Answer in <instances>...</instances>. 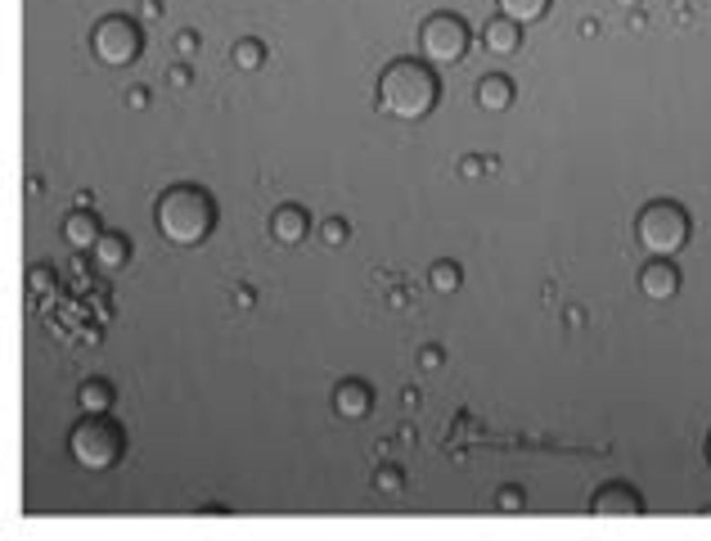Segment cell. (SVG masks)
<instances>
[{
    "label": "cell",
    "mask_w": 711,
    "mask_h": 541,
    "mask_svg": "<svg viewBox=\"0 0 711 541\" xmlns=\"http://www.w3.org/2000/svg\"><path fill=\"white\" fill-rule=\"evenodd\" d=\"M437 95H441V86L432 78V68L419 64V59H397V64H387L383 78H378V104H383L392 118H401V122L428 118V113L437 109Z\"/></svg>",
    "instance_id": "1"
},
{
    "label": "cell",
    "mask_w": 711,
    "mask_h": 541,
    "mask_svg": "<svg viewBox=\"0 0 711 541\" xmlns=\"http://www.w3.org/2000/svg\"><path fill=\"white\" fill-rule=\"evenodd\" d=\"M216 226V203L208 190L199 185H171L162 199H158V231L162 239L190 248V244H203Z\"/></svg>",
    "instance_id": "2"
},
{
    "label": "cell",
    "mask_w": 711,
    "mask_h": 541,
    "mask_svg": "<svg viewBox=\"0 0 711 541\" xmlns=\"http://www.w3.org/2000/svg\"><path fill=\"white\" fill-rule=\"evenodd\" d=\"M68 452L81 469H95V473H99V469H113V464L122 461L127 438H122V429H118L113 420H104V415H86V420L72 429Z\"/></svg>",
    "instance_id": "3"
},
{
    "label": "cell",
    "mask_w": 711,
    "mask_h": 541,
    "mask_svg": "<svg viewBox=\"0 0 711 541\" xmlns=\"http://www.w3.org/2000/svg\"><path fill=\"white\" fill-rule=\"evenodd\" d=\"M635 239L653 257H675L689 244V213L680 203H648L635 217Z\"/></svg>",
    "instance_id": "4"
},
{
    "label": "cell",
    "mask_w": 711,
    "mask_h": 541,
    "mask_svg": "<svg viewBox=\"0 0 711 541\" xmlns=\"http://www.w3.org/2000/svg\"><path fill=\"white\" fill-rule=\"evenodd\" d=\"M90 46H95V59H99V64H108V68L136 64V55H140V27H136V18L108 14L104 23H95Z\"/></svg>",
    "instance_id": "5"
},
{
    "label": "cell",
    "mask_w": 711,
    "mask_h": 541,
    "mask_svg": "<svg viewBox=\"0 0 711 541\" xmlns=\"http://www.w3.org/2000/svg\"><path fill=\"white\" fill-rule=\"evenodd\" d=\"M419 50L432 64H459L464 50H469V27L464 18L455 14H432L424 27H419Z\"/></svg>",
    "instance_id": "6"
},
{
    "label": "cell",
    "mask_w": 711,
    "mask_h": 541,
    "mask_svg": "<svg viewBox=\"0 0 711 541\" xmlns=\"http://www.w3.org/2000/svg\"><path fill=\"white\" fill-rule=\"evenodd\" d=\"M590 510H594L599 519H635V515L644 510V501L631 492V487H617V483H613V487H603V492L594 496Z\"/></svg>",
    "instance_id": "7"
},
{
    "label": "cell",
    "mask_w": 711,
    "mask_h": 541,
    "mask_svg": "<svg viewBox=\"0 0 711 541\" xmlns=\"http://www.w3.org/2000/svg\"><path fill=\"white\" fill-rule=\"evenodd\" d=\"M640 289L644 298H653V303H666V298H675V289H680V271L671 266V262H648L640 271Z\"/></svg>",
    "instance_id": "8"
},
{
    "label": "cell",
    "mask_w": 711,
    "mask_h": 541,
    "mask_svg": "<svg viewBox=\"0 0 711 541\" xmlns=\"http://www.w3.org/2000/svg\"><path fill=\"white\" fill-rule=\"evenodd\" d=\"M369 406H374V392L360 384V380H347V384H338V392H334V411L343 420H365Z\"/></svg>",
    "instance_id": "9"
},
{
    "label": "cell",
    "mask_w": 711,
    "mask_h": 541,
    "mask_svg": "<svg viewBox=\"0 0 711 541\" xmlns=\"http://www.w3.org/2000/svg\"><path fill=\"white\" fill-rule=\"evenodd\" d=\"M482 41H487V50L491 55H513L518 46H522V23H513V18H491L487 23V32H482Z\"/></svg>",
    "instance_id": "10"
},
{
    "label": "cell",
    "mask_w": 711,
    "mask_h": 541,
    "mask_svg": "<svg viewBox=\"0 0 711 541\" xmlns=\"http://www.w3.org/2000/svg\"><path fill=\"white\" fill-rule=\"evenodd\" d=\"M306 231H311V217H306L297 203H288V208H280V213L271 217V234H275L280 244H302Z\"/></svg>",
    "instance_id": "11"
},
{
    "label": "cell",
    "mask_w": 711,
    "mask_h": 541,
    "mask_svg": "<svg viewBox=\"0 0 711 541\" xmlns=\"http://www.w3.org/2000/svg\"><path fill=\"white\" fill-rule=\"evenodd\" d=\"M99 234H104V231H99V222H95L86 208H77L68 222H64V239H68L72 248H81V253H86V248H95V244H99Z\"/></svg>",
    "instance_id": "12"
},
{
    "label": "cell",
    "mask_w": 711,
    "mask_h": 541,
    "mask_svg": "<svg viewBox=\"0 0 711 541\" xmlns=\"http://www.w3.org/2000/svg\"><path fill=\"white\" fill-rule=\"evenodd\" d=\"M90 253H95V262H99L104 271H118V266L131 262V239H122V234H99V244H95Z\"/></svg>",
    "instance_id": "13"
},
{
    "label": "cell",
    "mask_w": 711,
    "mask_h": 541,
    "mask_svg": "<svg viewBox=\"0 0 711 541\" xmlns=\"http://www.w3.org/2000/svg\"><path fill=\"white\" fill-rule=\"evenodd\" d=\"M478 104L487 113H504L513 104V81L509 78H482L478 81Z\"/></svg>",
    "instance_id": "14"
},
{
    "label": "cell",
    "mask_w": 711,
    "mask_h": 541,
    "mask_svg": "<svg viewBox=\"0 0 711 541\" xmlns=\"http://www.w3.org/2000/svg\"><path fill=\"white\" fill-rule=\"evenodd\" d=\"M77 401H81L86 415H104V411L113 406V388L104 384V380H86L81 392H77Z\"/></svg>",
    "instance_id": "15"
},
{
    "label": "cell",
    "mask_w": 711,
    "mask_h": 541,
    "mask_svg": "<svg viewBox=\"0 0 711 541\" xmlns=\"http://www.w3.org/2000/svg\"><path fill=\"white\" fill-rule=\"evenodd\" d=\"M496 5L500 14L513 18V23H541L545 9H550V0H496Z\"/></svg>",
    "instance_id": "16"
},
{
    "label": "cell",
    "mask_w": 711,
    "mask_h": 541,
    "mask_svg": "<svg viewBox=\"0 0 711 541\" xmlns=\"http://www.w3.org/2000/svg\"><path fill=\"white\" fill-rule=\"evenodd\" d=\"M230 59H234V68L257 73V68H262V59H266V46H262V41H239V46L230 50Z\"/></svg>",
    "instance_id": "17"
},
{
    "label": "cell",
    "mask_w": 711,
    "mask_h": 541,
    "mask_svg": "<svg viewBox=\"0 0 711 541\" xmlns=\"http://www.w3.org/2000/svg\"><path fill=\"white\" fill-rule=\"evenodd\" d=\"M428 280H432V289H437V294H455V289H459V280H464V271H459L455 262H437Z\"/></svg>",
    "instance_id": "18"
},
{
    "label": "cell",
    "mask_w": 711,
    "mask_h": 541,
    "mask_svg": "<svg viewBox=\"0 0 711 541\" xmlns=\"http://www.w3.org/2000/svg\"><path fill=\"white\" fill-rule=\"evenodd\" d=\"M320 239H325L329 248H343V244H347V222H343V217H329V222L320 226Z\"/></svg>",
    "instance_id": "19"
},
{
    "label": "cell",
    "mask_w": 711,
    "mask_h": 541,
    "mask_svg": "<svg viewBox=\"0 0 711 541\" xmlns=\"http://www.w3.org/2000/svg\"><path fill=\"white\" fill-rule=\"evenodd\" d=\"M401 483H406V478H401L397 469H378V478H374L378 492H401Z\"/></svg>",
    "instance_id": "20"
},
{
    "label": "cell",
    "mask_w": 711,
    "mask_h": 541,
    "mask_svg": "<svg viewBox=\"0 0 711 541\" xmlns=\"http://www.w3.org/2000/svg\"><path fill=\"white\" fill-rule=\"evenodd\" d=\"M496 505L504 510V515H513V510H522V496H518V487H504L496 496Z\"/></svg>",
    "instance_id": "21"
},
{
    "label": "cell",
    "mask_w": 711,
    "mask_h": 541,
    "mask_svg": "<svg viewBox=\"0 0 711 541\" xmlns=\"http://www.w3.org/2000/svg\"><path fill=\"white\" fill-rule=\"evenodd\" d=\"M487 167H491V162H482V158H478V154H469V158H464V162H459V172H464L469 181H473V176H482Z\"/></svg>",
    "instance_id": "22"
},
{
    "label": "cell",
    "mask_w": 711,
    "mask_h": 541,
    "mask_svg": "<svg viewBox=\"0 0 711 541\" xmlns=\"http://www.w3.org/2000/svg\"><path fill=\"white\" fill-rule=\"evenodd\" d=\"M176 50H180V55H194V50H199V36H194V32H180V36H176Z\"/></svg>",
    "instance_id": "23"
},
{
    "label": "cell",
    "mask_w": 711,
    "mask_h": 541,
    "mask_svg": "<svg viewBox=\"0 0 711 541\" xmlns=\"http://www.w3.org/2000/svg\"><path fill=\"white\" fill-rule=\"evenodd\" d=\"M167 81H171L176 90H185V86H190V68H185V64H176V68L167 73Z\"/></svg>",
    "instance_id": "24"
},
{
    "label": "cell",
    "mask_w": 711,
    "mask_h": 541,
    "mask_svg": "<svg viewBox=\"0 0 711 541\" xmlns=\"http://www.w3.org/2000/svg\"><path fill=\"white\" fill-rule=\"evenodd\" d=\"M32 289H36V294H46V289H50V271H46V266H36V271H32Z\"/></svg>",
    "instance_id": "25"
},
{
    "label": "cell",
    "mask_w": 711,
    "mask_h": 541,
    "mask_svg": "<svg viewBox=\"0 0 711 541\" xmlns=\"http://www.w3.org/2000/svg\"><path fill=\"white\" fill-rule=\"evenodd\" d=\"M127 104H131V109H144V104H149V90H140V86L127 90Z\"/></svg>",
    "instance_id": "26"
},
{
    "label": "cell",
    "mask_w": 711,
    "mask_h": 541,
    "mask_svg": "<svg viewBox=\"0 0 711 541\" xmlns=\"http://www.w3.org/2000/svg\"><path fill=\"white\" fill-rule=\"evenodd\" d=\"M419 361H424L428 370H437V366H441V352H437V348H428V352L419 357Z\"/></svg>",
    "instance_id": "27"
},
{
    "label": "cell",
    "mask_w": 711,
    "mask_h": 541,
    "mask_svg": "<svg viewBox=\"0 0 711 541\" xmlns=\"http://www.w3.org/2000/svg\"><path fill=\"white\" fill-rule=\"evenodd\" d=\"M617 5H622V9H635V5H640V0H617Z\"/></svg>",
    "instance_id": "28"
},
{
    "label": "cell",
    "mask_w": 711,
    "mask_h": 541,
    "mask_svg": "<svg viewBox=\"0 0 711 541\" xmlns=\"http://www.w3.org/2000/svg\"><path fill=\"white\" fill-rule=\"evenodd\" d=\"M707 461H711V433H707Z\"/></svg>",
    "instance_id": "29"
}]
</instances>
